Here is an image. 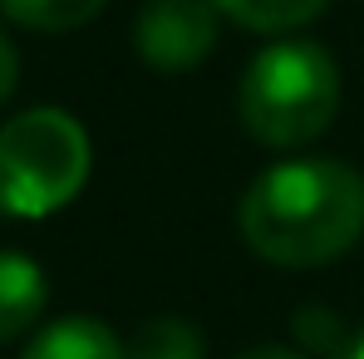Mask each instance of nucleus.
I'll return each mask as SVG.
<instances>
[{
	"instance_id": "nucleus-8",
	"label": "nucleus",
	"mask_w": 364,
	"mask_h": 359,
	"mask_svg": "<svg viewBox=\"0 0 364 359\" xmlns=\"http://www.w3.org/2000/svg\"><path fill=\"white\" fill-rule=\"evenodd\" d=\"M227 20H237L246 30L276 35V30H296L305 20H315L330 0H212Z\"/></svg>"
},
{
	"instance_id": "nucleus-9",
	"label": "nucleus",
	"mask_w": 364,
	"mask_h": 359,
	"mask_svg": "<svg viewBox=\"0 0 364 359\" xmlns=\"http://www.w3.org/2000/svg\"><path fill=\"white\" fill-rule=\"evenodd\" d=\"M109 0H0V10L25 30H79Z\"/></svg>"
},
{
	"instance_id": "nucleus-6",
	"label": "nucleus",
	"mask_w": 364,
	"mask_h": 359,
	"mask_svg": "<svg viewBox=\"0 0 364 359\" xmlns=\"http://www.w3.org/2000/svg\"><path fill=\"white\" fill-rule=\"evenodd\" d=\"M45 296H50L45 271L20 251H0V345L25 335L40 320Z\"/></svg>"
},
{
	"instance_id": "nucleus-10",
	"label": "nucleus",
	"mask_w": 364,
	"mask_h": 359,
	"mask_svg": "<svg viewBox=\"0 0 364 359\" xmlns=\"http://www.w3.org/2000/svg\"><path fill=\"white\" fill-rule=\"evenodd\" d=\"M296 335L305 340V350H320V355H340L345 340H350V335L335 325L330 310H301V315H296Z\"/></svg>"
},
{
	"instance_id": "nucleus-13",
	"label": "nucleus",
	"mask_w": 364,
	"mask_h": 359,
	"mask_svg": "<svg viewBox=\"0 0 364 359\" xmlns=\"http://www.w3.org/2000/svg\"><path fill=\"white\" fill-rule=\"evenodd\" d=\"M330 359H364V335H350V340H345V350H340V355H330Z\"/></svg>"
},
{
	"instance_id": "nucleus-11",
	"label": "nucleus",
	"mask_w": 364,
	"mask_h": 359,
	"mask_svg": "<svg viewBox=\"0 0 364 359\" xmlns=\"http://www.w3.org/2000/svg\"><path fill=\"white\" fill-rule=\"evenodd\" d=\"M15 74H20V60H15V45L0 35V104L10 99V89H15Z\"/></svg>"
},
{
	"instance_id": "nucleus-5",
	"label": "nucleus",
	"mask_w": 364,
	"mask_h": 359,
	"mask_svg": "<svg viewBox=\"0 0 364 359\" xmlns=\"http://www.w3.org/2000/svg\"><path fill=\"white\" fill-rule=\"evenodd\" d=\"M25 359H128V345L94 315H64L30 340Z\"/></svg>"
},
{
	"instance_id": "nucleus-4",
	"label": "nucleus",
	"mask_w": 364,
	"mask_h": 359,
	"mask_svg": "<svg viewBox=\"0 0 364 359\" xmlns=\"http://www.w3.org/2000/svg\"><path fill=\"white\" fill-rule=\"evenodd\" d=\"M217 5L212 0H148L133 25V45L153 69H192L217 45Z\"/></svg>"
},
{
	"instance_id": "nucleus-12",
	"label": "nucleus",
	"mask_w": 364,
	"mask_h": 359,
	"mask_svg": "<svg viewBox=\"0 0 364 359\" xmlns=\"http://www.w3.org/2000/svg\"><path fill=\"white\" fill-rule=\"evenodd\" d=\"M242 359H305V355H296V350H281V345H261V350H251V355H242Z\"/></svg>"
},
{
	"instance_id": "nucleus-3",
	"label": "nucleus",
	"mask_w": 364,
	"mask_h": 359,
	"mask_svg": "<svg viewBox=\"0 0 364 359\" xmlns=\"http://www.w3.org/2000/svg\"><path fill=\"white\" fill-rule=\"evenodd\" d=\"M89 178V133L64 109H30L0 128V212L40 222Z\"/></svg>"
},
{
	"instance_id": "nucleus-1",
	"label": "nucleus",
	"mask_w": 364,
	"mask_h": 359,
	"mask_svg": "<svg viewBox=\"0 0 364 359\" xmlns=\"http://www.w3.org/2000/svg\"><path fill=\"white\" fill-rule=\"evenodd\" d=\"M242 237L276 266H325L364 227V178L340 158H296L246 187Z\"/></svg>"
},
{
	"instance_id": "nucleus-7",
	"label": "nucleus",
	"mask_w": 364,
	"mask_h": 359,
	"mask_svg": "<svg viewBox=\"0 0 364 359\" xmlns=\"http://www.w3.org/2000/svg\"><path fill=\"white\" fill-rule=\"evenodd\" d=\"M207 355V340L192 320L182 315H158V320H143L133 335H128V359H202Z\"/></svg>"
},
{
	"instance_id": "nucleus-2",
	"label": "nucleus",
	"mask_w": 364,
	"mask_h": 359,
	"mask_svg": "<svg viewBox=\"0 0 364 359\" xmlns=\"http://www.w3.org/2000/svg\"><path fill=\"white\" fill-rule=\"evenodd\" d=\"M340 109V69L315 40L266 45L242 79V123L266 148L320 138Z\"/></svg>"
}]
</instances>
